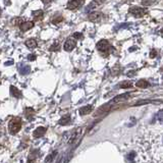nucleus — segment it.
<instances>
[{
  "label": "nucleus",
  "instance_id": "10",
  "mask_svg": "<svg viewBox=\"0 0 163 163\" xmlns=\"http://www.w3.org/2000/svg\"><path fill=\"white\" fill-rule=\"evenodd\" d=\"M45 133H46V127L39 126L34 130L33 136L35 137V138H41V137H43L44 135H45Z\"/></svg>",
  "mask_w": 163,
  "mask_h": 163
},
{
  "label": "nucleus",
  "instance_id": "13",
  "mask_svg": "<svg viewBox=\"0 0 163 163\" xmlns=\"http://www.w3.org/2000/svg\"><path fill=\"white\" fill-rule=\"evenodd\" d=\"M10 93L14 98H21V92L18 90L17 88H15L14 86H10Z\"/></svg>",
  "mask_w": 163,
  "mask_h": 163
},
{
  "label": "nucleus",
  "instance_id": "4",
  "mask_svg": "<svg viewBox=\"0 0 163 163\" xmlns=\"http://www.w3.org/2000/svg\"><path fill=\"white\" fill-rule=\"evenodd\" d=\"M97 49L101 52H106L107 54L113 50V47L110 45L107 40H101L97 43Z\"/></svg>",
  "mask_w": 163,
  "mask_h": 163
},
{
  "label": "nucleus",
  "instance_id": "7",
  "mask_svg": "<svg viewBox=\"0 0 163 163\" xmlns=\"http://www.w3.org/2000/svg\"><path fill=\"white\" fill-rule=\"evenodd\" d=\"M104 17V14H102V12H92V14H89V20H90L91 21H94V23H96V21H99L101 20L102 17Z\"/></svg>",
  "mask_w": 163,
  "mask_h": 163
},
{
  "label": "nucleus",
  "instance_id": "15",
  "mask_svg": "<svg viewBox=\"0 0 163 163\" xmlns=\"http://www.w3.org/2000/svg\"><path fill=\"white\" fill-rule=\"evenodd\" d=\"M149 83L146 81V80H140V81H138L136 83V86L138 88H142V89H146L149 87Z\"/></svg>",
  "mask_w": 163,
  "mask_h": 163
},
{
  "label": "nucleus",
  "instance_id": "26",
  "mask_svg": "<svg viewBox=\"0 0 163 163\" xmlns=\"http://www.w3.org/2000/svg\"><path fill=\"white\" fill-rule=\"evenodd\" d=\"M21 23H23V20H21V18H18V20H14V25H20Z\"/></svg>",
  "mask_w": 163,
  "mask_h": 163
},
{
  "label": "nucleus",
  "instance_id": "8",
  "mask_svg": "<svg viewBox=\"0 0 163 163\" xmlns=\"http://www.w3.org/2000/svg\"><path fill=\"white\" fill-rule=\"evenodd\" d=\"M105 0H93L90 4L87 6V10H90V9H95L98 8L99 6H101L102 4H104Z\"/></svg>",
  "mask_w": 163,
  "mask_h": 163
},
{
  "label": "nucleus",
  "instance_id": "3",
  "mask_svg": "<svg viewBox=\"0 0 163 163\" xmlns=\"http://www.w3.org/2000/svg\"><path fill=\"white\" fill-rule=\"evenodd\" d=\"M115 104L113 100H111L110 102H108L107 104H104L103 106H101L99 109L94 113V116H99V115H103V114H106L107 112H109L111 110V108L113 107V105Z\"/></svg>",
  "mask_w": 163,
  "mask_h": 163
},
{
  "label": "nucleus",
  "instance_id": "23",
  "mask_svg": "<svg viewBox=\"0 0 163 163\" xmlns=\"http://www.w3.org/2000/svg\"><path fill=\"white\" fill-rule=\"evenodd\" d=\"M83 37V35L81 33H75L72 35V38L73 39H81V38Z\"/></svg>",
  "mask_w": 163,
  "mask_h": 163
},
{
  "label": "nucleus",
  "instance_id": "29",
  "mask_svg": "<svg viewBox=\"0 0 163 163\" xmlns=\"http://www.w3.org/2000/svg\"><path fill=\"white\" fill-rule=\"evenodd\" d=\"M10 4V0H5V5Z\"/></svg>",
  "mask_w": 163,
  "mask_h": 163
},
{
  "label": "nucleus",
  "instance_id": "16",
  "mask_svg": "<svg viewBox=\"0 0 163 163\" xmlns=\"http://www.w3.org/2000/svg\"><path fill=\"white\" fill-rule=\"evenodd\" d=\"M37 42L35 39H29L25 41V46L29 47V48H36L37 47Z\"/></svg>",
  "mask_w": 163,
  "mask_h": 163
},
{
  "label": "nucleus",
  "instance_id": "28",
  "mask_svg": "<svg viewBox=\"0 0 163 163\" xmlns=\"http://www.w3.org/2000/svg\"><path fill=\"white\" fill-rule=\"evenodd\" d=\"M52 0H42V2L44 3V4H47V3H50Z\"/></svg>",
  "mask_w": 163,
  "mask_h": 163
},
{
  "label": "nucleus",
  "instance_id": "9",
  "mask_svg": "<svg viewBox=\"0 0 163 163\" xmlns=\"http://www.w3.org/2000/svg\"><path fill=\"white\" fill-rule=\"evenodd\" d=\"M33 27H34L33 21H23V23L20 25V29L21 32H27L29 30H31Z\"/></svg>",
  "mask_w": 163,
  "mask_h": 163
},
{
  "label": "nucleus",
  "instance_id": "20",
  "mask_svg": "<svg viewBox=\"0 0 163 163\" xmlns=\"http://www.w3.org/2000/svg\"><path fill=\"white\" fill-rule=\"evenodd\" d=\"M30 70H31L30 66H29V65H25V66H24L23 68H21L20 72L21 73V75H28V73L30 72Z\"/></svg>",
  "mask_w": 163,
  "mask_h": 163
},
{
  "label": "nucleus",
  "instance_id": "5",
  "mask_svg": "<svg viewBox=\"0 0 163 163\" xmlns=\"http://www.w3.org/2000/svg\"><path fill=\"white\" fill-rule=\"evenodd\" d=\"M85 3V0H70L68 3V9L69 10H76L80 7H82V5Z\"/></svg>",
  "mask_w": 163,
  "mask_h": 163
},
{
  "label": "nucleus",
  "instance_id": "21",
  "mask_svg": "<svg viewBox=\"0 0 163 163\" xmlns=\"http://www.w3.org/2000/svg\"><path fill=\"white\" fill-rule=\"evenodd\" d=\"M155 3V0H143L142 1V5L144 6H149V5H152Z\"/></svg>",
  "mask_w": 163,
  "mask_h": 163
},
{
  "label": "nucleus",
  "instance_id": "24",
  "mask_svg": "<svg viewBox=\"0 0 163 163\" xmlns=\"http://www.w3.org/2000/svg\"><path fill=\"white\" fill-rule=\"evenodd\" d=\"M56 154V152H54L53 154H51V155H49V157H48L46 160H45V162H49V161H52L53 160V157H54V155Z\"/></svg>",
  "mask_w": 163,
  "mask_h": 163
},
{
  "label": "nucleus",
  "instance_id": "19",
  "mask_svg": "<svg viewBox=\"0 0 163 163\" xmlns=\"http://www.w3.org/2000/svg\"><path fill=\"white\" fill-rule=\"evenodd\" d=\"M43 11L42 10H36V11H33V17H35V20L36 21H40L41 18L43 17Z\"/></svg>",
  "mask_w": 163,
  "mask_h": 163
},
{
  "label": "nucleus",
  "instance_id": "25",
  "mask_svg": "<svg viewBox=\"0 0 163 163\" xmlns=\"http://www.w3.org/2000/svg\"><path fill=\"white\" fill-rule=\"evenodd\" d=\"M156 55H157V51L153 49V50L151 51V53H150V57H151V58H154Z\"/></svg>",
  "mask_w": 163,
  "mask_h": 163
},
{
  "label": "nucleus",
  "instance_id": "22",
  "mask_svg": "<svg viewBox=\"0 0 163 163\" xmlns=\"http://www.w3.org/2000/svg\"><path fill=\"white\" fill-rule=\"evenodd\" d=\"M59 47H60L59 42H55L52 46L50 47V50H51V51H57V50L59 49Z\"/></svg>",
  "mask_w": 163,
  "mask_h": 163
},
{
  "label": "nucleus",
  "instance_id": "17",
  "mask_svg": "<svg viewBox=\"0 0 163 163\" xmlns=\"http://www.w3.org/2000/svg\"><path fill=\"white\" fill-rule=\"evenodd\" d=\"M62 21H63L62 15H54L52 21H51V23H52L53 25H58L59 23H61Z\"/></svg>",
  "mask_w": 163,
  "mask_h": 163
},
{
  "label": "nucleus",
  "instance_id": "2",
  "mask_svg": "<svg viewBox=\"0 0 163 163\" xmlns=\"http://www.w3.org/2000/svg\"><path fill=\"white\" fill-rule=\"evenodd\" d=\"M130 14H132L135 17H143L144 15L148 14V9L139 7V6H132L130 8Z\"/></svg>",
  "mask_w": 163,
  "mask_h": 163
},
{
  "label": "nucleus",
  "instance_id": "27",
  "mask_svg": "<svg viewBox=\"0 0 163 163\" xmlns=\"http://www.w3.org/2000/svg\"><path fill=\"white\" fill-rule=\"evenodd\" d=\"M36 55H34V54H30V55L28 56V58H29V60H31V61H33V60H35L36 59Z\"/></svg>",
  "mask_w": 163,
  "mask_h": 163
},
{
  "label": "nucleus",
  "instance_id": "30",
  "mask_svg": "<svg viewBox=\"0 0 163 163\" xmlns=\"http://www.w3.org/2000/svg\"><path fill=\"white\" fill-rule=\"evenodd\" d=\"M0 15H1V9H0Z\"/></svg>",
  "mask_w": 163,
  "mask_h": 163
},
{
  "label": "nucleus",
  "instance_id": "6",
  "mask_svg": "<svg viewBox=\"0 0 163 163\" xmlns=\"http://www.w3.org/2000/svg\"><path fill=\"white\" fill-rule=\"evenodd\" d=\"M76 46V39H72V38H69V39H68V40L65 41L64 46H63V48H64V50H65V51H68V52H70V51H72Z\"/></svg>",
  "mask_w": 163,
  "mask_h": 163
},
{
  "label": "nucleus",
  "instance_id": "18",
  "mask_svg": "<svg viewBox=\"0 0 163 163\" xmlns=\"http://www.w3.org/2000/svg\"><path fill=\"white\" fill-rule=\"evenodd\" d=\"M133 87V83L130 81H126V82H121L119 85V88L121 89H129Z\"/></svg>",
  "mask_w": 163,
  "mask_h": 163
},
{
  "label": "nucleus",
  "instance_id": "31",
  "mask_svg": "<svg viewBox=\"0 0 163 163\" xmlns=\"http://www.w3.org/2000/svg\"><path fill=\"white\" fill-rule=\"evenodd\" d=\"M0 135H1V130H0Z\"/></svg>",
  "mask_w": 163,
  "mask_h": 163
},
{
  "label": "nucleus",
  "instance_id": "11",
  "mask_svg": "<svg viewBox=\"0 0 163 163\" xmlns=\"http://www.w3.org/2000/svg\"><path fill=\"white\" fill-rule=\"evenodd\" d=\"M24 114H25V116L27 119L31 120L35 115V110L32 107H25V110H24Z\"/></svg>",
  "mask_w": 163,
  "mask_h": 163
},
{
  "label": "nucleus",
  "instance_id": "12",
  "mask_svg": "<svg viewBox=\"0 0 163 163\" xmlns=\"http://www.w3.org/2000/svg\"><path fill=\"white\" fill-rule=\"evenodd\" d=\"M93 110V106L92 105H87L85 107H82L81 109L79 110V112L81 115H87V114L91 113V111Z\"/></svg>",
  "mask_w": 163,
  "mask_h": 163
},
{
  "label": "nucleus",
  "instance_id": "14",
  "mask_svg": "<svg viewBox=\"0 0 163 163\" xmlns=\"http://www.w3.org/2000/svg\"><path fill=\"white\" fill-rule=\"evenodd\" d=\"M70 120H72V118H70L69 115H64V116H62L61 118H60L58 123L61 124V126H66V124L70 123Z\"/></svg>",
  "mask_w": 163,
  "mask_h": 163
},
{
  "label": "nucleus",
  "instance_id": "1",
  "mask_svg": "<svg viewBox=\"0 0 163 163\" xmlns=\"http://www.w3.org/2000/svg\"><path fill=\"white\" fill-rule=\"evenodd\" d=\"M21 119L20 117H14L10 121H9L8 130L12 135L17 134L21 130Z\"/></svg>",
  "mask_w": 163,
  "mask_h": 163
}]
</instances>
